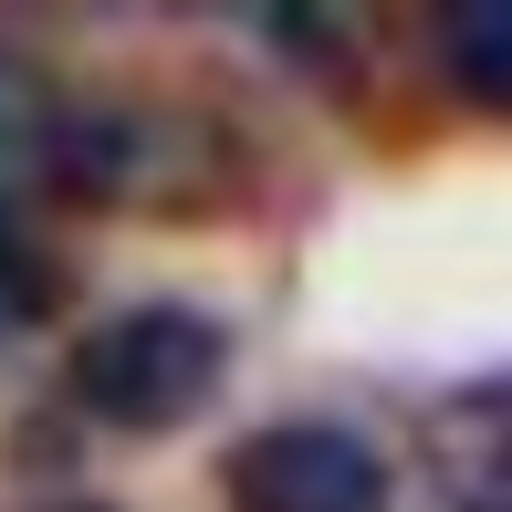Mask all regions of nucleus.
Listing matches in <instances>:
<instances>
[{
	"instance_id": "obj_1",
	"label": "nucleus",
	"mask_w": 512,
	"mask_h": 512,
	"mask_svg": "<svg viewBox=\"0 0 512 512\" xmlns=\"http://www.w3.org/2000/svg\"><path fill=\"white\" fill-rule=\"evenodd\" d=\"M230 335L199 304H126L74 345V408L105 429H178L220 398Z\"/></svg>"
},
{
	"instance_id": "obj_2",
	"label": "nucleus",
	"mask_w": 512,
	"mask_h": 512,
	"mask_svg": "<svg viewBox=\"0 0 512 512\" xmlns=\"http://www.w3.org/2000/svg\"><path fill=\"white\" fill-rule=\"evenodd\" d=\"M230 512H387V460L377 439L335 418H283L230 450Z\"/></svg>"
},
{
	"instance_id": "obj_3",
	"label": "nucleus",
	"mask_w": 512,
	"mask_h": 512,
	"mask_svg": "<svg viewBox=\"0 0 512 512\" xmlns=\"http://www.w3.org/2000/svg\"><path fill=\"white\" fill-rule=\"evenodd\" d=\"M439 42H450V74L471 84L481 105L512 95V11H450V21H439Z\"/></svg>"
},
{
	"instance_id": "obj_4",
	"label": "nucleus",
	"mask_w": 512,
	"mask_h": 512,
	"mask_svg": "<svg viewBox=\"0 0 512 512\" xmlns=\"http://www.w3.org/2000/svg\"><path fill=\"white\" fill-rule=\"evenodd\" d=\"M32 126H42V95L0 63V168H11V157H32Z\"/></svg>"
}]
</instances>
